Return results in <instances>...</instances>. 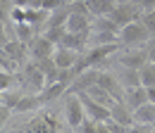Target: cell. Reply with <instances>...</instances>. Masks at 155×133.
<instances>
[{
    "instance_id": "1",
    "label": "cell",
    "mask_w": 155,
    "mask_h": 133,
    "mask_svg": "<svg viewBox=\"0 0 155 133\" xmlns=\"http://www.w3.org/2000/svg\"><path fill=\"white\" fill-rule=\"evenodd\" d=\"M86 105L81 100V95L74 93V90H67V97H64V121H67V128L72 131H79V126L86 121Z\"/></svg>"
},
{
    "instance_id": "2",
    "label": "cell",
    "mask_w": 155,
    "mask_h": 133,
    "mask_svg": "<svg viewBox=\"0 0 155 133\" xmlns=\"http://www.w3.org/2000/svg\"><path fill=\"white\" fill-rule=\"evenodd\" d=\"M150 38L153 36H150L148 26L143 24V17L119 29V40H122V45H146Z\"/></svg>"
},
{
    "instance_id": "3",
    "label": "cell",
    "mask_w": 155,
    "mask_h": 133,
    "mask_svg": "<svg viewBox=\"0 0 155 133\" xmlns=\"http://www.w3.org/2000/svg\"><path fill=\"white\" fill-rule=\"evenodd\" d=\"M21 86H26V90L29 93H43L45 90V74L41 71V67H38V62L34 59V62H26L24 67H21Z\"/></svg>"
},
{
    "instance_id": "4",
    "label": "cell",
    "mask_w": 155,
    "mask_h": 133,
    "mask_svg": "<svg viewBox=\"0 0 155 133\" xmlns=\"http://www.w3.org/2000/svg\"><path fill=\"white\" fill-rule=\"evenodd\" d=\"M110 17L115 19L119 24V29H122V26H127V24L143 17V10H136V5H131V2H117L115 10L110 12Z\"/></svg>"
},
{
    "instance_id": "5",
    "label": "cell",
    "mask_w": 155,
    "mask_h": 133,
    "mask_svg": "<svg viewBox=\"0 0 155 133\" xmlns=\"http://www.w3.org/2000/svg\"><path fill=\"white\" fill-rule=\"evenodd\" d=\"M55 50H58V45L50 40V38H45L43 33L36 36L31 43H29V55L34 57V59H45V57H53L55 55Z\"/></svg>"
},
{
    "instance_id": "6",
    "label": "cell",
    "mask_w": 155,
    "mask_h": 133,
    "mask_svg": "<svg viewBox=\"0 0 155 133\" xmlns=\"http://www.w3.org/2000/svg\"><path fill=\"white\" fill-rule=\"evenodd\" d=\"M64 26H67V31H72V33L88 36L91 29H93V17H91V14H81V12H69Z\"/></svg>"
},
{
    "instance_id": "7",
    "label": "cell",
    "mask_w": 155,
    "mask_h": 133,
    "mask_svg": "<svg viewBox=\"0 0 155 133\" xmlns=\"http://www.w3.org/2000/svg\"><path fill=\"white\" fill-rule=\"evenodd\" d=\"M98 83H100L107 93L112 95L115 100H124V90H127V88H124V83H122L117 76L107 74L105 69H100V74H98Z\"/></svg>"
},
{
    "instance_id": "8",
    "label": "cell",
    "mask_w": 155,
    "mask_h": 133,
    "mask_svg": "<svg viewBox=\"0 0 155 133\" xmlns=\"http://www.w3.org/2000/svg\"><path fill=\"white\" fill-rule=\"evenodd\" d=\"M146 62H150V59H148V50H146V48H143V50L131 48V50H127L124 55H119V64H122V67H127V69H141Z\"/></svg>"
},
{
    "instance_id": "9",
    "label": "cell",
    "mask_w": 155,
    "mask_h": 133,
    "mask_svg": "<svg viewBox=\"0 0 155 133\" xmlns=\"http://www.w3.org/2000/svg\"><path fill=\"white\" fill-rule=\"evenodd\" d=\"M2 55H10V57H15V59H19L21 64H26L29 43H24V40H19V38H15V40H7V43L2 45Z\"/></svg>"
},
{
    "instance_id": "10",
    "label": "cell",
    "mask_w": 155,
    "mask_h": 133,
    "mask_svg": "<svg viewBox=\"0 0 155 133\" xmlns=\"http://www.w3.org/2000/svg\"><path fill=\"white\" fill-rule=\"evenodd\" d=\"M79 55H81V52L72 50V48H64V45H58V50H55L53 59L58 62V67H60V69H72V67L77 64Z\"/></svg>"
},
{
    "instance_id": "11",
    "label": "cell",
    "mask_w": 155,
    "mask_h": 133,
    "mask_svg": "<svg viewBox=\"0 0 155 133\" xmlns=\"http://www.w3.org/2000/svg\"><path fill=\"white\" fill-rule=\"evenodd\" d=\"M124 102H127L131 109L141 107V105H146V102H148V90H146V86L127 88V90H124Z\"/></svg>"
},
{
    "instance_id": "12",
    "label": "cell",
    "mask_w": 155,
    "mask_h": 133,
    "mask_svg": "<svg viewBox=\"0 0 155 133\" xmlns=\"http://www.w3.org/2000/svg\"><path fill=\"white\" fill-rule=\"evenodd\" d=\"M107 43H122L119 33H112V31H91L88 33V48L91 45H107Z\"/></svg>"
},
{
    "instance_id": "13",
    "label": "cell",
    "mask_w": 155,
    "mask_h": 133,
    "mask_svg": "<svg viewBox=\"0 0 155 133\" xmlns=\"http://www.w3.org/2000/svg\"><path fill=\"white\" fill-rule=\"evenodd\" d=\"M134 124H155V105L146 102L134 109Z\"/></svg>"
},
{
    "instance_id": "14",
    "label": "cell",
    "mask_w": 155,
    "mask_h": 133,
    "mask_svg": "<svg viewBox=\"0 0 155 133\" xmlns=\"http://www.w3.org/2000/svg\"><path fill=\"white\" fill-rule=\"evenodd\" d=\"M115 0H88V10H91V17H105L115 10Z\"/></svg>"
},
{
    "instance_id": "15",
    "label": "cell",
    "mask_w": 155,
    "mask_h": 133,
    "mask_svg": "<svg viewBox=\"0 0 155 133\" xmlns=\"http://www.w3.org/2000/svg\"><path fill=\"white\" fill-rule=\"evenodd\" d=\"M91 31H112V33H119V24L110 14L105 17H93V29Z\"/></svg>"
},
{
    "instance_id": "16",
    "label": "cell",
    "mask_w": 155,
    "mask_h": 133,
    "mask_svg": "<svg viewBox=\"0 0 155 133\" xmlns=\"http://www.w3.org/2000/svg\"><path fill=\"white\" fill-rule=\"evenodd\" d=\"M15 33H17V38L24 40V43H31L34 38L38 36V33H36V29H34L29 21H15Z\"/></svg>"
},
{
    "instance_id": "17",
    "label": "cell",
    "mask_w": 155,
    "mask_h": 133,
    "mask_svg": "<svg viewBox=\"0 0 155 133\" xmlns=\"http://www.w3.org/2000/svg\"><path fill=\"white\" fill-rule=\"evenodd\" d=\"M138 76H141V86H155V62H146L138 69Z\"/></svg>"
},
{
    "instance_id": "18",
    "label": "cell",
    "mask_w": 155,
    "mask_h": 133,
    "mask_svg": "<svg viewBox=\"0 0 155 133\" xmlns=\"http://www.w3.org/2000/svg\"><path fill=\"white\" fill-rule=\"evenodd\" d=\"M43 36L50 38L55 45H60V43H62V38L67 36V26H64V24H60V26H48V29L43 31Z\"/></svg>"
},
{
    "instance_id": "19",
    "label": "cell",
    "mask_w": 155,
    "mask_h": 133,
    "mask_svg": "<svg viewBox=\"0 0 155 133\" xmlns=\"http://www.w3.org/2000/svg\"><path fill=\"white\" fill-rule=\"evenodd\" d=\"M0 64H2L0 69H2V71H10V74H19V71H21V67H24L19 59H15V57H10V55H2Z\"/></svg>"
},
{
    "instance_id": "20",
    "label": "cell",
    "mask_w": 155,
    "mask_h": 133,
    "mask_svg": "<svg viewBox=\"0 0 155 133\" xmlns=\"http://www.w3.org/2000/svg\"><path fill=\"white\" fill-rule=\"evenodd\" d=\"M24 131H29V133H45L48 131V126H45V119H43V114H38L36 119H31L26 126H24Z\"/></svg>"
},
{
    "instance_id": "21",
    "label": "cell",
    "mask_w": 155,
    "mask_h": 133,
    "mask_svg": "<svg viewBox=\"0 0 155 133\" xmlns=\"http://www.w3.org/2000/svg\"><path fill=\"white\" fill-rule=\"evenodd\" d=\"M43 114V119H45V126H48V131H62L64 126L60 124V119L55 116V114H50V112H41Z\"/></svg>"
},
{
    "instance_id": "22",
    "label": "cell",
    "mask_w": 155,
    "mask_h": 133,
    "mask_svg": "<svg viewBox=\"0 0 155 133\" xmlns=\"http://www.w3.org/2000/svg\"><path fill=\"white\" fill-rule=\"evenodd\" d=\"M143 24L148 26L150 36L155 38V10H150V12H143Z\"/></svg>"
},
{
    "instance_id": "23",
    "label": "cell",
    "mask_w": 155,
    "mask_h": 133,
    "mask_svg": "<svg viewBox=\"0 0 155 133\" xmlns=\"http://www.w3.org/2000/svg\"><path fill=\"white\" fill-rule=\"evenodd\" d=\"M41 7H43V10H48V12H53V10L64 7V2H62V0H41Z\"/></svg>"
},
{
    "instance_id": "24",
    "label": "cell",
    "mask_w": 155,
    "mask_h": 133,
    "mask_svg": "<svg viewBox=\"0 0 155 133\" xmlns=\"http://www.w3.org/2000/svg\"><path fill=\"white\" fill-rule=\"evenodd\" d=\"M138 7L143 12H150V10H155V0H138Z\"/></svg>"
},
{
    "instance_id": "25",
    "label": "cell",
    "mask_w": 155,
    "mask_h": 133,
    "mask_svg": "<svg viewBox=\"0 0 155 133\" xmlns=\"http://www.w3.org/2000/svg\"><path fill=\"white\" fill-rule=\"evenodd\" d=\"M146 50H148V59L155 62V38H150V40L146 43Z\"/></svg>"
},
{
    "instance_id": "26",
    "label": "cell",
    "mask_w": 155,
    "mask_h": 133,
    "mask_svg": "<svg viewBox=\"0 0 155 133\" xmlns=\"http://www.w3.org/2000/svg\"><path fill=\"white\" fill-rule=\"evenodd\" d=\"M31 2H34V0H12L15 7H31Z\"/></svg>"
},
{
    "instance_id": "27",
    "label": "cell",
    "mask_w": 155,
    "mask_h": 133,
    "mask_svg": "<svg viewBox=\"0 0 155 133\" xmlns=\"http://www.w3.org/2000/svg\"><path fill=\"white\" fill-rule=\"evenodd\" d=\"M146 90H148V102L155 105V86H146Z\"/></svg>"
}]
</instances>
